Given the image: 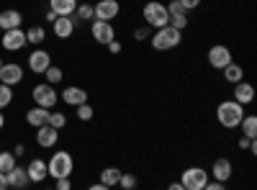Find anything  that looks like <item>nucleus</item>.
Returning <instances> with one entry per match:
<instances>
[{
  "instance_id": "9",
  "label": "nucleus",
  "mask_w": 257,
  "mask_h": 190,
  "mask_svg": "<svg viewBox=\"0 0 257 190\" xmlns=\"http://www.w3.org/2000/svg\"><path fill=\"white\" fill-rule=\"evenodd\" d=\"M121 13V3L118 0H98V3L93 6V21H111L118 18Z\"/></svg>"
},
{
  "instance_id": "13",
  "label": "nucleus",
  "mask_w": 257,
  "mask_h": 190,
  "mask_svg": "<svg viewBox=\"0 0 257 190\" xmlns=\"http://www.w3.org/2000/svg\"><path fill=\"white\" fill-rule=\"evenodd\" d=\"M167 16H170V26L178 29V31H185L188 29V11L173 0V3H167Z\"/></svg>"
},
{
  "instance_id": "27",
  "label": "nucleus",
  "mask_w": 257,
  "mask_h": 190,
  "mask_svg": "<svg viewBox=\"0 0 257 190\" xmlns=\"http://www.w3.org/2000/svg\"><path fill=\"white\" fill-rule=\"evenodd\" d=\"M239 126H242V136L257 139V116H244Z\"/></svg>"
},
{
  "instance_id": "21",
  "label": "nucleus",
  "mask_w": 257,
  "mask_h": 190,
  "mask_svg": "<svg viewBox=\"0 0 257 190\" xmlns=\"http://www.w3.org/2000/svg\"><path fill=\"white\" fill-rule=\"evenodd\" d=\"M8 177V187H16V190H24L29 185V175H26V167H13V170L6 175Z\"/></svg>"
},
{
  "instance_id": "5",
  "label": "nucleus",
  "mask_w": 257,
  "mask_h": 190,
  "mask_svg": "<svg viewBox=\"0 0 257 190\" xmlns=\"http://www.w3.org/2000/svg\"><path fill=\"white\" fill-rule=\"evenodd\" d=\"M31 98H34V103L39 105V108H47V111H52L54 105H57V100H59L57 88L49 85V82H39V85H34Z\"/></svg>"
},
{
  "instance_id": "18",
  "label": "nucleus",
  "mask_w": 257,
  "mask_h": 190,
  "mask_svg": "<svg viewBox=\"0 0 257 190\" xmlns=\"http://www.w3.org/2000/svg\"><path fill=\"white\" fill-rule=\"evenodd\" d=\"M26 175H29V182H44L47 177H49V172H47V162L44 159H31L29 164H26Z\"/></svg>"
},
{
  "instance_id": "36",
  "label": "nucleus",
  "mask_w": 257,
  "mask_h": 190,
  "mask_svg": "<svg viewBox=\"0 0 257 190\" xmlns=\"http://www.w3.org/2000/svg\"><path fill=\"white\" fill-rule=\"evenodd\" d=\"M57 185H54V190H72V180L70 177H59V180H54Z\"/></svg>"
},
{
  "instance_id": "8",
  "label": "nucleus",
  "mask_w": 257,
  "mask_h": 190,
  "mask_svg": "<svg viewBox=\"0 0 257 190\" xmlns=\"http://www.w3.org/2000/svg\"><path fill=\"white\" fill-rule=\"evenodd\" d=\"M208 65L213 67V70H224L226 65H231V62H234V54H231V49L229 47H224V44H213L211 49H208Z\"/></svg>"
},
{
  "instance_id": "1",
  "label": "nucleus",
  "mask_w": 257,
  "mask_h": 190,
  "mask_svg": "<svg viewBox=\"0 0 257 190\" xmlns=\"http://www.w3.org/2000/svg\"><path fill=\"white\" fill-rule=\"evenodd\" d=\"M244 116V105H239L237 100H221L216 105V121L221 123V129H239Z\"/></svg>"
},
{
  "instance_id": "37",
  "label": "nucleus",
  "mask_w": 257,
  "mask_h": 190,
  "mask_svg": "<svg viewBox=\"0 0 257 190\" xmlns=\"http://www.w3.org/2000/svg\"><path fill=\"white\" fill-rule=\"evenodd\" d=\"M178 3H180V6L185 8V11H196V8H198V6L203 3V0H178Z\"/></svg>"
},
{
  "instance_id": "7",
  "label": "nucleus",
  "mask_w": 257,
  "mask_h": 190,
  "mask_svg": "<svg viewBox=\"0 0 257 190\" xmlns=\"http://www.w3.org/2000/svg\"><path fill=\"white\" fill-rule=\"evenodd\" d=\"M90 34H93V41L100 47H108L116 39V29L108 21H90Z\"/></svg>"
},
{
  "instance_id": "2",
  "label": "nucleus",
  "mask_w": 257,
  "mask_h": 190,
  "mask_svg": "<svg viewBox=\"0 0 257 190\" xmlns=\"http://www.w3.org/2000/svg\"><path fill=\"white\" fill-rule=\"evenodd\" d=\"M149 44H152L155 52H173L183 44V31L173 29V26H165V29H157L149 36Z\"/></svg>"
},
{
  "instance_id": "26",
  "label": "nucleus",
  "mask_w": 257,
  "mask_h": 190,
  "mask_svg": "<svg viewBox=\"0 0 257 190\" xmlns=\"http://www.w3.org/2000/svg\"><path fill=\"white\" fill-rule=\"evenodd\" d=\"M44 39H47V31L41 29V26L26 29V44H34V49H36L39 44H44Z\"/></svg>"
},
{
  "instance_id": "22",
  "label": "nucleus",
  "mask_w": 257,
  "mask_h": 190,
  "mask_svg": "<svg viewBox=\"0 0 257 190\" xmlns=\"http://www.w3.org/2000/svg\"><path fill=\"white\" fill-rule=\"evenodd\" d=\"M47 121H49V111H47V108H39V105H34L31 111H26V123L34 126V129L47 126Z\"/></svg>"
},
{
  "instance_id": "32",
  "label": "nucleus",
  "mask_w": 257,
  "mask_h": 190,
  "mask_svg": "<svg viewBox=\"0 0 257 190\" xmlns=\"http://www.w3.org/2000/svg\"><path fill=\"white\" fill-rule=\"evenodd\" d=\"M44 77H47V82H49V85H59V82L64 80V72H62V67H49L47 72H44Z\"/></svg>"
},
{
  "instance_id": "35",
  "label": "nucleus",
  "mask_w": 257,
  "mask_h": 190,
  "mask_svg": "<svg viewBox=\"0 0 257 190\" xmlns=\"http://www.w3.org/2000/svg\"><path fill=\"white\" fill-rule=\"evenodd\" d=\"M149 36H152V29H149L147 24L139 26V29L134 31V41H149Z\"/></svg>"
},
{
  "instance_id": "39",
  "label": "nucleus",
  "mask_w": 257,
  "mask_h": 190,
  "mask_svg": "<svg viewBox=\"0 0 257 190\" xmlns=\"http://www.w3.org/2000/svg\"><path fill=\"white\" fill-rule=\"evenodd\" d=\"M121 49H123V47H121V41H118V39H113L111 44H108V52H111V54H118Z\"/></svg>"
},
{
  "instance_id": "29",
  "label": "nucleus",
  "mask_w": 257,
  "mask_h": 190,
  "mask_svg": "<svg viewBox=\"0 0 257 190\" xmlns=\"http://www.w3.org/2000/svg\"><path fill=\"white\" fill-rule=\"evenodd\" d=\"M52 129H57V131H62L64 126H67V116H64L62 111H49V121H47Z\"/></svg>"
},
{
  "instance_id": "33",
  "label": "nucleus",
  "mask_w": 257,
  "mask_h": 190,
  "mask_svg": "<svg viewBox=\"0 0 257 190\" xmlns=\"http://www.w3.org/2000/svg\"><path fill=\"white\" fill-rule=\"evenodd\" d=\"M11 103H13V88H8V85H3V82H0V111L8 108Z\"/></svg>"
},
{
  "instance_id": "43",
  "label": "nucleus",
  "mask_w": 257,
  "mask_h": 190,
  "mask_svg": "<svg viewBox=\"0 0 257 190\" xmlns=\"http://www.w3.org/2000/svg\"><path fill=\"white\" fill-rule=\"evenodd\" d=\"M24 152H26V146H24V144H16V152H13V154H16V157H21Z\"/></svg>"
},
{
  "instance_id": "45",
  "label": "nucleus",
  "mask_w": 257,
  "mask_h": 190,
  "mask_svg": "<svg viewBox=\"0 0 257 190\" xmlns=\"http://www.w3.org/2000/svg\"><path fill=\"white\" fill-rule=\"evenodd\" d=\"M3 126H6V113L0 111V129H3Z\"/></svg>"
},
{
  "instance_id": "11",
  "label": "nucleus",
  "mask_w": 257,
  "mask_h": 190,
  "mask_svg": "<svg viewBox=\"0 0 257 190\" xmlns=\"http://www.w3.org/2000/svg\"><path fill=\"white\" fill-rule=\"evenodd\" d=\"M0 82L8 88L21 85V82H24V67L16 65V62H8V65L3 62V67H0Z\"/></svg>"
},
{
  "instance_id": "28",
  "label": "nucleus",
  "mask_w": 257,
  "mask_h": 190,
  "mask_svg": "<svg viewBox=\"0 0 257 190\" xmlns=\"http://www.w3.org/2000/svg\"><path fill=\"white\" fill-rule=\"evenodd\" d=\"M72 18H75L77 26L82 24V21H93V6H90V3H80L77 11L72 13Z\"/></svg>"
},
{
  "instance_id": "24",
  "label": "nucleus",
  "mask_w": 257,
  "mask_h": 190,
  "mask_svg": "<svg viewBox=\"0 0 257 190\" xmlns=\"http://www.w3.org/2000/svg\"><path fill=\"white\" fill-rule=\"evenodd\" d=\"M221 72H224V80L229 82V85H237V82H242V80H244V70H242V65H237V62L226 65Z\"/></svg>"
},
{
  "instance_id": "30",
  "label": "nucleus",
  "mask_w": 257,
  "mask_h": 190,
  "mask_svg": "<svg viewBox=\"0 0 257 190\" xmlns=\"http://www.w3.org/2000/svg\"><path fill=\"white\" fill-rule=\"evenodd\" d=\"M16 167V154L13 152H0V172H11Z\"/></svg>"
},
{
  "instance_id": "47",
  "label": "nucleus",
  "mask_w": 257,
  "mask_h": 190,
  "mask_svg": "<svg viewBox=\"0 0 257 190\" xmlns=\"http://www.w3.org/2000/svg\"><path fill=\"white\" fill-rule=\"evenodd\" d=\"M49 190H54V187H49Z\"/></svg>"
},
{
  "instance_id": "34",
  "label": "nucleus",
  "mask_w": 257,
  "mask_h": 190,
  "mask_svg": "<svg viewBox=\"0 0 257 190\" xmlns=\"http://www.w3.org/2000/svg\"><path fill=\"white\" fill-rule=\"evenodd\" d=\"M75 111H77V118H80V121H90V118L95 116V111H93V105H90V103H82V105H77Z\"/></svg>"
},
{
  "instance_id": "3",
  "label": "nucleus",
  "mask_w": 257,
  "mask_h": 190,
  "mask_svg": "<svg viewBox=\"0 0 257 190\" xmlns=\"http://www.w3.org/2000/svg\"><path fill=\"white\" fill-rule=\"evenodd\" d=\"M142 18H144V24L157 31V29H165L170 26V16H167V6L160 3V0H149V3H144L142 8Z\"/></svg>"
},
{
  "instance_id": "42",
  "label": "nucleus",
  "mask_w": 257,
  "mask_h": 190,
  "mask_svg": "<svg viewBox=\"0 0 257 190\" xmlns=\"http://www.w3.org/2000/svg\"><path fill=\"white\" fill-rule=\"evenodd\" d=\"M88 190H111L108 185H103V182H95V185H90Z\"/></svg>"
},
{
  "instance_id": "25",
  "label": "nucleus",
  "mask_w": 257,
  "mask_h": 190,
  "mask_svg": "<svg viewBox=\"0 0 257 190\" xmlns=\"http://www.w3.org/2000/svg\"><path fill=\"white\" fill-rule=\"evenodd\" d=\"M118 177H121V170H118V167H103L100 175H98V182L108 185V187H116V185H118Z\"/></svg>"
},
{
  "instance_id": "46",
  "label": "nucleus",
  "mask_w": 257,
  "mask_h": 190,
  "mask_svg": "<svg viewBox=\"0 0 257 190\" xmlns=\"http://www.w3.org/2000/svg\"><path fill=\"white\" fill-rule=\"evenodd\" d=\"M0 67H3V59H0Z\"/></svg>"
},
{
  "instance_id": "14",
  "label": "nucleus",
  "mask_w": 257,
  "mask_h": 190,
  "mask_svg": "<svg viewBox=\"0 0 257 190\" xmlns=\"http://www.w3.org/2000/svg\"><path fill=\"white\" fill-rule=\"evenodd\" d=\"M231 172H234L231 162H229L226 157H219V159H213L208 177H211V180H216V182H226V180H231Z\"/></svg>"
},
{
  "instance_id": "10",
  "label": "nucleus",
  "mask_w": 257,
  "mask_h": 190,
  "mask_svg": "<svg viewBox=\"0 0 257 190\" xmlns=\"http://www.w3.org/2000/svg\"><path fill=\"white\" fill-rule=\"evenodd\" d=\"M26 65H29V70H31L34 75H44V72L52 67V54H49L47 49H34V52L29 54V59H26Z\"/></svg>"
},
{
  "instance_id": "23",
  "label": "nucleus",
  "mask_w": 257,
  "mask_h": 190,
  "mask_svg": "<svg viewBox=\"0 0 257 190\" xmlns=\"http://www.w3.org/2000/svg\"><path fill=\"white\" fill-rule=\"evenodd\" d=\"M49 11H54L57 18L59 16H72L77 11V0H49Z\"/></svg>"
},
{
  "instance_id": "41",
  "label": "nucleus",
  "mask_w": 257,
  "mask_h": 190,
  "mask_svg": "<svg viewBox=\"0 0 257 190\" xmlns=\"http://www.w3.org/2000/svg\"><path fill=\"white\" fill-rule=\"evenodd\" d=\"M0 190H8V177H6V172H0Z\"/></svg>"
},
{
  "instance_id": "38",
  "label": "nucleus",
  "mask_w": 257,
  "mask_h": 190,
  "mask_svg": "<svg viewBox=\"0 0 257 190\" xmlns=\"http://www.w3.org/2000/svg\"><path fill=\"white\" fill-rule=\"evenodd\" d=\"M203 190H226V182H216V180H208Z\"/></svg>"
},
{
  "instance_id": "31",
  "label": "nucleus",
  "mask_w": 257,
  "mask_h": 190,
  "mask_svg": "<svg viewBox=\"0 0 257 190\" xmlns=\"http://www.w3.org/2000/svg\"><path fill=\"white\" fill-rule=\"evenodd\" d=\"M137 185H139V177H137V175L121 172V177H118V187H121V190H134Z\"/></svg>"
},
{
  "instance_id": "17",
  "label": "nucleus",
  "mask_w": 257,
  "mask_h": 190,
  "mask_svg": "<svg viewBox=\"0 0 257 190\" xmlns=\"http://www.w3.org/2000/svg\"><path fill=\"white\" fill-rule=\"evenodd\" d=\"M59 141V131L52 129V126H41V129H36V144L41 146V149H52V146H57Z\"/></svg>"
},
{
  "instance_id": "16",
  "label": "nucleus",
  "mask_w": 257,
  "mask_h": 190,
  "mask_svg": "<svg viewBox=\"0 0 257 190\" xmlns=\"http://www.w3.org/2000/svg\"><path fill=\"white\" fill-rule=\"evenodd\" d=\"M24 24V13L16 11V8H8V11H0V31H13V29H21Z\"/></svg>"
},
{
  "instance_id": "6",
  "label": "nucleus",
  "mask_w": 257,
  "mask_h": 190,
  "mask_svg": "<svg viewBox=\"0 0 257 190\" xmlns=\"http://www.w3.org/2000/svg\"><path fill=\"white\" fill-rule=\"evenodd\" d=\"M208 172L203 170V167H188V170H183L180 175V185L185 190H203L206 182H208Z\"/></svg>"
},
{
  "instance_id": "20",
  "label": "nucleus",
  "mask_w": 257,
  "mask_h": 190,
  "mask_svg": "<svg viewBox=\"0 0 257 190\" xmlns=\"http://www.w3.org/2000/svg\"><path fill=\"white\" fill-rule=\"evenodd\" d=\"M59 98H62L64 103H67V105H72V108H77V105H82V103H88V93H85L82 88H77V85L64 88Z\"/></svg>"
},
{
  "instance_id": "44",
  "label": "nucleus",
  "mask_w": 257,
  "mask_h": 190,
  "mask_svg": "<svg viewBox=\"0 0 257 190\" xmlns=\"http://www.w3.org/2000/svg\"><path fill=\"white\" fill-rule=\"evenodd\" d=\"M167 190H185V187H183L180 182H170V185H167Z\"/></svg>"
},
{
  "instance_id": "19",
  "label": "nucleus",
  "mask_w": 257,
  "mask_h": 190,
  "mask_svg": "<svg viewBox=\"0 0 257 190\" xmlns=\"http://www.w3.org/2000/svg\"><path fill=\"white\" fill-rule=\"evenodd\" d=\"M231 95H234L231 100H237L239 105H249V103L254 100V88H252V82H247V80L237 82V85H234V93H231Z\"/></svg>"
},
{
  "instance_id": "12",
  "label": "nucleus",
  "mask_w": 257,
  "mask_h": 190,
  "mask_svg": "<svg viewBox=\"0 0 257 190\" xmlns=\"http://www.w3.org/2000/svg\"><path fill=\"white\" fill-rule=\"evenodd\" d=\"M0 47L6 52H21L26 47V31L24 29H13V31H3V39H0Z\"/></svg>"
},
{
  "instance_id": "4",
  "label": "nucleus",
  "mask_w": 257,
  "mask_h": 190,
  "mask_svg": "<svg viewBox=\"0 0 257 190\" xmlns=\"http://www.w3.org/2000/svg\"><path fill=\"white\" fill-rule=\"evenodd\" d=\"M72 170H75V159H72L70 152H64V149H57V152L49 157V162H47V172H49V177H54V180L70 177Z\"/></svg>"
},
{
  "instance_id": "15",
  "label": "nucleus",
  "mask_w": 257,
  "mask_h": 190,
  "mask_svg": "<svg viewBox=\"0 0 257 190\" xmlns=\"http://www.w3.org/2000/svg\"><path fill=\"white\" fill-rule=\"evenodd\" d=\"M75 29H77V24H75L72 16H59L54 24H52V31H54L57 39H70L75 34Z\"/></svg>"
},
{
  "instance_id": "40",
  "label": "nucleus",
  "mask_w": 257,
  "mask_h": 190,
  "mask_svg": "<svg viewBox=\"0 0 257 190\" xmlns=\"http://www.w3.org/2000/svg\"><path fill=\"white\" fill-rule=\"evenodd\" d=\"M44 18H47V21H49V24H54V21H57V13H54V11H49V8H47V13H44Z\"/></svg>"
}]
</instances>
